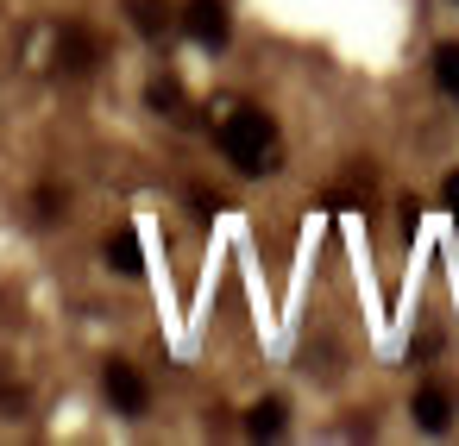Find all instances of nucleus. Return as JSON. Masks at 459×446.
<instances>
[{"mask_svg": "<svg viewBox=\"0 0 459 446\" xmlns=\"http://www.w3.org/2000/svg\"><path fill=\"white\" fill-rule=\"evenodd\" d=\"M221 151H227V164H233L239 176H264V170H277V126H271V114H258V107H233V114L221 120Z\"/></svg>", "mask_w": 459, "mask_h": 446, "instance_id": "1", "label": "nucleus"}, {"mask_svg": "<svg viewBox=\"0 0 459 446\" xmlns=\"http://www.w3.org/2000/svg\"><path fill=\"white\" fill-rule=\"evenodd\" d=\"M183 32L195 39V45H208V51H221L227 45V7H221V0H189V7H183Z\"/></svg>", "mask_w": 459, "mask_h": 446, "instance_id": "2", "label": "nucleus"}, {"mask_svg": "<svg viewBox=\"0 0 459 446\" xmlns=\"http://www.w3.org/2000/svg\"><path fill=\"white\" fill-rule=\"evenodd\" d=\"M101 383H108V396H114V408H120V415H145V377H139L133 365H120V358H114Z\"/></svg>", "mask_w": 459, "mask_h": 446, "instance_id": "3", "label": "nucleus"}, {"mask_svg": "<svg viewBox=\"0 0 459 446\" xmlns=\"http://www.w3.org/2000/svg\"><path fill=\"white\" fill-rule=\"evenodd\" d=\"M415 427H421V433H446V427H453V396H446L440 383H421V390H415Z\"/></svg>", "mask_w": 459, "mask_h": 446, "instance_id": "4", "label": "nucleus"}, {"mask_svg": "<svg viewBox=\"0 0 459 446\" xmlns=\"http://www.w3.org/2000/svg\"><path fill=\"white\" fill-rule=\"evenodd\" d=\"M108 264H114L120 277H139V270H145V245H139L133 227H114V233H108Z\"/></svg>", "mask_w": 459, "mask_h": 446, "instance_id": "5", "label": "nucleus"}, {"mask_svg": "<svg viewBox=\"0 0 459 446\" xmlns=\"http://www.w3.org/2000/svg\"><path fill=\"white\" fill-rule=\"evenodd\" d=\"M57 64H64L70 76H82V70L95 64V45H89L82 32H64V39H57Z\"/></svg>", "mask_w": 459, "mask_h": 446, "instance_id": "6", "label": "nucleus"}, {"mask_svg": "<svg viewBox=\"0 0 459 446\" xmlns=\"http://www.w3.org/2000/svg\"><path fill=\"white\" fill-rule=\"evenodd\" d=\"M434 76H440V89L459 101V45H440V51H434Z\"/></svg>", "mask_w": 459, "mask_h": 446, "instance_id": "7", "label": "nucleus"}, {"mask_svg": "<svg viewBox=\"0 0 459 446\" xmlns=\"http://www.w3.org/2000/svg\"><path fill=\"white\" fill-rule=\"evenodd\" d=\"M126 7H133V26H139L145 39L164 32V0H126Z\"/></svg>", "mask_w": 459, "mask_h": 446, "instance_id": "8", "label": "nucleus"}, {"mask_svg": "<svg viewBox=\"0 0 459 446\" xmlns=\"http://www.w3.org/2000/svg\"><path fill=\"white\" fill-rule=\"evenodd\" d=\"M152 107H164L170 120H189V107H183V89L164 76V82H152Z\"/></svg>", "mask_w": 459, "mask_h": 446, "instance_id": "9", "label": "nucleus"}, {"mask_svg": "<svg viewBox=\"0 0 459 446\" xmlns=\"http://www.w3.org/2000/svg\"><path fill=\"white\" fill-rule=\"evenodd\" d=\"M246 427H252V433H258V440H264V433H283V402H277V396H271V402H258V408H252V421H246Z\"/></svg>", "mask_w": 459, "mask_h": 446, "instance_id": "10", "label": "nucleus"}, {"mask_svg": "<svg viewBox=\"0 0 459 446\" xmlns=\"http://www.w3.org/2000/svg\"><path fill=\"white\" fill-rule=\"evenodd\" d=\"M440 195H446V208H459V170H453V176L440 183Z\"/></svg>", "mask_w": 459, "mask_h": 446, "instance_id": "11", "label": "nucleus"}, {"mask_svg": "<svg viewBox=\"0 0 459 446\" xmlns=\"http://www.w3.org/2000/svg\"><path fill=\"white\" fill-rule=\"evenodd\" d=\"M453 233H459V208H453Z\"/></svg>", "mask_w": 459, "mask_h": 446, "instance_id": "12", "label": "nucleus"}]
</instances>
